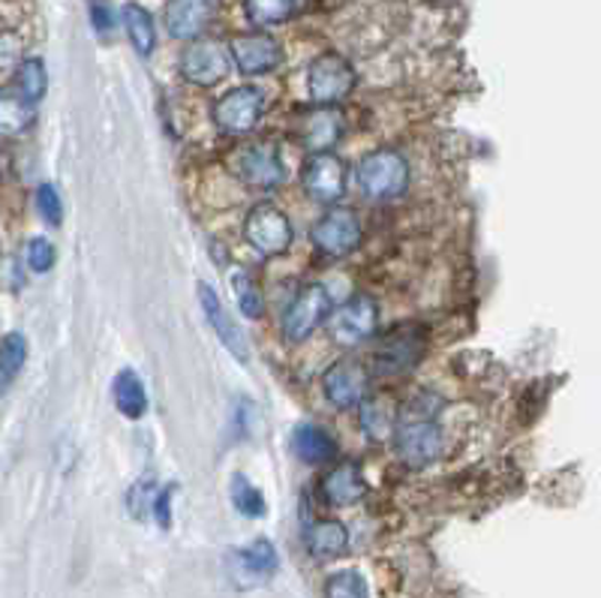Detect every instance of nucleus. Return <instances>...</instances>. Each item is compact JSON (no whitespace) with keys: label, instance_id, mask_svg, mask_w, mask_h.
<instances>
[{"label":"nucleus","instance_id":"33","mask_svg":"<svg viewBox=\"0 0 601 598\" xmlns=\"http://www.w3.org/2000/svg\"><path fill=\"white\" fill-rule=\"evenodd\" d=\"M37 207H40V214L45 223H52V226L61 223L63 205L61 196H58V190H54L52 184H40V190H37Z\"/></svg>","mask_w":601,"mask_h":598},{"label":"nucleus","instance_id":"31","mask_svg":"<svg viewBox=\"0 0 601 598\" xmlns=\"http://www.w3.org/2000/svg\"><path fill=\"white\" fill-rule=\"evenodd\" d=\"M325 598H367V584L358 571H337L325 584Z\"/></svg>","mask_w":601,"mask_h":598},{"label":"nucleus","instance_id":"3","mask_svg":"<svg viewBox=\"0 0 601 598\" xmlns=\"http://www.w3.org/2000/svg\"><path fill=\"white\" fill-rule=\"evenodd\" d=\"M244 235L249 247L262 256H283L292 247V223L277 205L262 202L244 220Z\"/></svg>","mask_w":601,"mask_h":598},{"label":"nucleus","instance_id":"29","mask_svg":"<svg viewBox=\"0 0 601 598\" xmlns=\"http://www.w3.org/2000/svg\"><path fill=\"white\" fill-rule=\"evenodd\" d=\"M232 290H235V298H238L241 313L249 316V320H259L262 292H259V286H256V280L249 277L247 271H235V274H232Z\"/></svg>","mask_w":601,"mask_h":598},{"label":"nucleus","instance_id":"22","mask_svg":"<svg viewBox=\"0 0 601 598\" xmlns=\"http://www.w3.org/2000/svg\"><path fill=\"white\" fill-rule=\"evenodd\" d=\"M124 24H126V37L135 45L139 54H151L156 45V28L151 12L142 10L139 3H126L124 7Z\"/></svg>","mask_w":601,"mask_h":598},{"label":"nucleus","instance_id":"20","mask_svg":"<svg viewBox=\"0 0 601 598\" xmlns=\"http://www.w3.org/2000/svg\"><path fill=\"white\" fill-rule=\"evenodd\" d=\"M346 545H349V533L340 520H322V524L310 526V533H307V547H310L313 557H340Z\"/></svg>","mask_w":601,"mask_h":598},{"label":"nucleus","instance_id":"2","mask_svg":"<svg viewBox=\"0 0 601 598\" xmlns=\"http://www.w3.org/2000/svg\"><path fill=\"white\" fill-rule=\"evenodd\" d=\"M406 184H409V165L397 151H374L358 165V186L364 196L385 202V199L400 196Z\"/></svg>","mask_w":601,"mask_h":598},{"label":"nucleus","instance_id":"24","mask_svg":"<svg viewBox=\"0 0 601 598\" xmlns=\"http://www.w3.org/2000/svg\"><path fill=\"white\" fill-rule=\"evenodd\" d=\"M45 67H42L40 58H28V61L19 63V70H16V93L24 97L28 103H40L42 93H45Z\"/></svg>","mask_w":601,"mask_h":598},{"label":"nucleus","instance_id":"28","mask_svg":"<svg viewBox=\"0 0 601 598\" xmlns=\"http://www.w3.org/2000/svg\"><path fill=\"white\" fill-rule=\"evenodd\" d=\"M244 10L253 24H277L295 10V0H244Z\"/></svg>","mask_w":601,"mask_h":598},{"label":"nucleus","instance_id":"32","mask_svg":"<svg viewBox=\"0 0 601 598\" xmlns=\"http://www.w3.org/2000/svg\"><path fill=\"white\" fill-rule=\"evenodd\" d=\"M24 259H28V265H31L37 274H45V271H52L54 265V244L49 237H33L31 244H28Z\"/></svg>","mask_w":601,"mask_h":598},{"label":"nucleus","instance_id":"11","mask_svg":"<svg viewBox=\"0 0 601 598\" xmlns=\"http://www.w3.org/2000/svg\"><path fill=\"white\" fill-rule=\"evenodd\" d=\"M322 392L337 406V409H349V406H361L370 397V373L361 362L343 358L332 364L325 376H322Z\"/></svg>","mask_w":601,"mask_h":598},{"label":"nucleus","instance_id":"25","mask_svg":"<svg viewBox=\"0 0 601 598\" xmlns=\"http://www.w3.org/2000/svg\"><path fill=\"white\" fill-rule=\"evenodd\" d=\"M361 427L364 434L370 436V439H388V436H395L397 427V415L379 401H364L361 403Z\"/></svg>","mask_w":601,"mask_h":598},{"label":"nucleus","instance_id":"17","mask_svg":"<svg viewBox=\"0 0 601 598\" xmlns=\"http://www.w3.org/2000/svg\"><path fill=\"white\" fill-rule=\"evenodd\" d=\"M217 0H169L166 28L175 40H193L205 31Z\"/></svg>","mask_w":601,"mask_h":598},{"label":"nucleus","instance_id":"4","mask_svg":"<svg viewBox=\"0 0 601 598\" xmlns=\"http://www.w3.org/2000/svg\"><path fill=\"white\" fill-rule=\"evenodd\" d=\"M262 112H265V93L253 84H244L223 93L214 103V124L228 135H244L259 124Z\"/></svg>","mask_w":601,"mask_h":598},{"label":"nucleus","instance_id":"14","mask_svg":"<svg viewBox=\"0 0 601 598\" xmlns=\"http://www.w3.org/2000/svg\"><path fill=\"white\" fill-rule=\"evenodd\" d=\"M228 52H232L235 67L247 75L271 73V70H277L283 63L281 42L274 40L271 33H244V37H235Z\"/></svg>","mask_w":601,"mask_h":598},{"label":"nucleus","instance_id":"30","mask_svg":"<svg viewBox=\"0 0 601 598\" xmlns=\"http://www.w3.org/2000/svg\"><path fill=\"white\" fill-rule=\"evenodd\" d=\"M232 499H235V508H238L241 515L262 517L265 511H268V506H265V496H262L256 487L249 485L244 475H235V478H232Z\"/></svg>","mask_w":601,"mask_h":598},{"label":"nucleus","instance_id":"9","mask_svg":"<svg viewBox=\"0 0 601 598\" xmlns=\"http://www.w3.org/2000/svg\"><path fill=\"white\" fill-rule=\"evenodd\" d=\"M232 63H235L232 52H226L220 42L198 40L190 42L184 54H181V75L190 84H198V88H214V84L226 79Z\"/></svg>","mask_w":601,"mask_h":598},{"label":"nucleus","instance_id":"7","mask_svg":"<svg viewBox=\"0 0 601 598\" xmlns=\"http://www.w3.org/2000/svg\"><path fill=\"white\" fill-rule=\"evenodd\" d=\"M310 241L322 256L328 259L349 256V253L361 244V223H358V217H355L353 211H346V207H332V211L313 226Z\"/></svg>","mask_w":601,"mask_h":598},{"label":"nucleus","instance_id":"12","mask_svg":"<svg viewBox=\"0 0 601 598\" xmlns=\"http://www.w3.org/2000/svg\"><path fill=\"white\" fill-rule=\"evenodd\" d=\"M232 172L256 190H274L283 181L281 154L271 142H253L232 154Z\"/></svg>","mask_w":601,"mask_h":598},{"label":"nucleus","instance_id":"26","mask_svg":"<svg viewBox=\"0 0 601 598\" xmlns=\"http://www.w3.org/2000/svg\"><path fill=\"white\" fill-rule=\"evenodd\" d=\"M28 362V341L21 337V334H7L3 337V346H0V373H3V385H10L19 371Z\"/></svg>","mask_w":601,"mask_h":598},{"label":"nucleus","instance_id":"1","mask_svg":"<svg viewBox=\"0 0 601 598\" xmlns=\"http://www.w3.org/2000/svg\"><path fill=\"white\" fill-rule=\"evenodd\" d=\"M439 409L442 403L434 394H418L397 413L395 427V452L409 466L434 464L446 448V436L439 427Z\"/></svg>","mask_w":601,"mask_h":598},{"label":"nucleus","instance_id":"27","mask_svg":"<svg viewBox=\"0 0 601 598\" xmlns=\"http://www.w3.org/2000/svg\"><path fill=\"white\" fill-rule=\"evenodd\" d=\"M33 118V103H28L19 93H7L3 103H0V126L3 133H19L24 126L31 124Z\"/></svg>","mask_w":601,"mask_h":598},{"label":"nucleus","instance_id":"36","mask_svg":"<svg viewBox=\"0 0 601 598\" xmlns=\"http://www.w3.org/2000/svg\"><path fill=\"white\" fill-rule=\"evenodd\" d=\"M91 21H94V28L100 33L112 31V10H109L105 0H91Z\"/></svg>","mask_w":601,"mask_h":598},{"label":"nucleus","instance_id":"10","mask_svg":"<svg viewBox=\"0 0 601 598\" xmlns=\"http://www.w3.org/2000/svg\"><path fill=\"white\" fill-rule=\"evenodd\" d=\"M425 355V331L418 325H400L376 346V371L385 376H400L412 371Z\"/></svg>","mask_w":601,"mask_h":598},{"label":"nucleus","instance_id":"21","mask_svg":"<svg viewBox=\"0 0 601 598\" xmlns=\"http://www.w3.org/2000/svg\"><path fill=\"white\" fill-rule=\"evenodd\" d=\"M114 403L126 418H142L147 413V392L133 371H121L114 376Z\"/></svg>","mask_w":601,"mask_h":598},{"label":"nucleus","instance_id":"23","mask_svg":"<svg viewBox=\"0 0 601 598\" xmlns=\"http://www.w3.org/2000/svg\"><path fill=\"white\" fill-rule=\"evenodd\" d=\"M241 566H244V571L247 575H253V578H271L274 571H277V550H274V545H271L268 538H256L253 545H247L244 550L238 554Z\"/></svg>","mask_w":601,"mask_h":598},{"label":"nucleus","instance_id":"5","mask_svg":"<svg viewBox=\"0 0 601 598\" xmlns=\"http://www.w3.org/2000/svg\"><path fill=\"white\" fill-rule=\"evenodd\" d=\"M307 91H310L313 103L319 105H334L346 100L355 91L353 63L334 52L316 58L307 73Z\"/></svg>","mask_w":601,"mask_h":598},{"label":"nucleus","instance_id":"19","mask_svg":"<svg viewBox=\"0 0 601 598\" xmlns=\"http://www.w3.org/2000/svg\"><path fill=\"white\" fill-rule=\"evenodd\" d=\"M292 445H295V454L304 464H328L337 454L334 436L325 427H319V424H300V427H295Z\"/></svg>","mask_w":601,"mask_h":598},{"label":"nucleus","instance_id":"18","mask_svg":"<svg viewBox=\"0 0 601 598\" xmlns=\"http://www.w3.org/2000/svg\"><path fill=\"white\" fill-rule=\"evenodd\" d=\"M364 490H367V485H364L361 469L355 464H337L322 478V496L328 506H355Z\"/></svg>","mask_w":601,"mask_h":598},{"label":"nucleus","instance_id":"13","mask_svg":"<svg viewBox=\"0 0 601 598\" xmlns=\"http://www.w3.org/2000/svg\"><path fill=\"white\" fill-rule=\"evenodd\" d=\"M300 184L316 202H337L346 193V163L334 154H316L300 169Z\"/></svg>","mask_w":601,"mask_h":598},{"label":"nucleus","instance_id":"35","mask_svg":"<svg viewBox=\"0 0 601 598\" xmlns=\"http://www.w3.org/2000/svg\"><path fill=\"white\" fill-rule=\"evenodd\" d=\"M154 515H156V524L163 526V529L172 526V487H166V490H160V494H156Z\"/></svg>","mask_w":601,"mask_h":598},{"label":"nucleus","instance_id":"16","mask_svg":"<svg viewBox=\"0 0 601 598\" xmlns=\"http://www.w3.org/2000/svg\"><path fill=\"white\" fill-rule=\"evenodd\" d=\"M198 301H202L205 320L211 322V328H214V334L220 337V343H223L238 362H247L249 358L247 337H244V331L235 325V320L228 316V310L223 307V301L217 298V292L211 290L207 283H198Z\"/></svg>","mask_w":601,"mask_h":598},{"label":"nucleus","instance_id":"8","mask_svg":"<svg viewBox=\"0 0 601 598\" xmlns=\"http://www.w3.org/2000/svg\"><path fill=\"white\" fill-rule=\"evenodd\" d=\"M328 310H332V295H328L325 286H319V283L304 286V290L292 298L286 316H283V334H286V341H307L313 331L325 322Z\"/></svg>","mask_w":601,"mask_h":598},{"label":"nucleus","instance_id":"6","mask_svg":"<svg viewBox=\"0 0 601 598\" xmlns=\"http://www.w3.org/2000/svg\"><path fill=\"white\" fill-rule=\"evenodd\" d=\"M376 328H379V307L370 295L343 301L328 322V331L340 346H361L374 337Z\"/></svg>","mask_w":601,"mask_h":598},{"label":"nucleus","instance_id":"34","mask_svg":"<svg viewBox=\"0 0 601 598\" xmlns=\"http://www.w3.org/2000/svg\"><path fill=\"white\" fill-rule=\"evenodd\" d=\"M151 494H154V487L147 485V482H139V485L130 490V499H126V503H130L133 517H145V508L156 499V496H151Z\"/></svg>","mask_w":601,"mask_h":598},{"label":"nucleus","instance_id":"15","mask_svg":"<svg viewBox=\"0 0 601 598\" xmlns=\"http://www.w3.org/2000/svg\"><path fill=\"white\" fill-rule=\"evenodd\" d=\"M346 133V121H343V114L332 105H319V109H310V112H304L295 121V135H298V142L304 148H310V151H328L343 139Z\"/></svg>","mask_w":601,"mask_h":598}]
</instances>
